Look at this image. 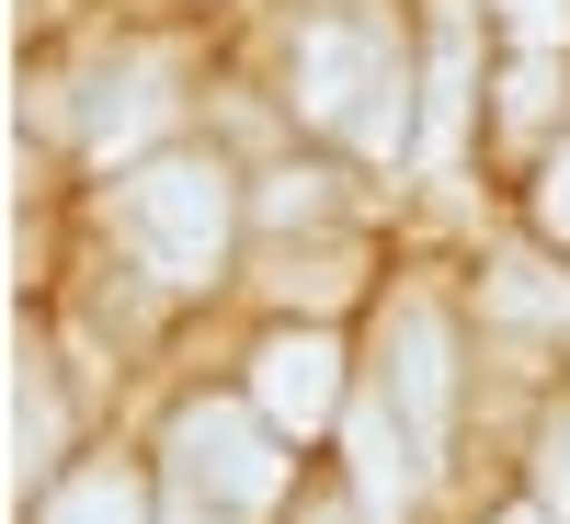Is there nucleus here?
I'll list each match as a JSON object with an SVG mask.
<instances>
[{"label": "nucleus", "mask_w": 570, "mask_h": 524, "mask_svg": "<svg viewBox=\"0 0 570 524\" xmlns=\"http://www.w3.org/2000/svg\"><path fill=\"white\" fill-rule=\"evenodd\" d=\"M35 524H149V479H137V467H69V479L35 502Z\"/></svg>", "instance_id": "9b49d317"}, {"label": "nucleus", "mask_w": 570, "mask_h": 524, "mask_svg": "<svg viewBox=\"0 0 570 524\" xmlns=\"http://www.w3.org/2000/svg\"><path fill=\"white\" fill-rule=\"evenodd\" d=\"M456 365H468L456 308L434 297V285H400V297L376 308V365H365V388H389L400 434H411V456H422V479L445 467V434H456Z\"/></svg>", "instance_id": "7ed1b4c3"}, {"label": "nucleus", "mask_w": 570, "mask_h": 524, "mask_svg": "<svg viewBox=\"0 0 570 524\" xmlns=\"http://www.w3.org/2000/svg\"><path fill=\"white\" fill-rule=\"evenodd\" d=\"M502 524H559V513H548V502H513V513H502Z\"/></svg>", "instance_id": "f3484780"}, {"label": "nucleus", "mask_w": 570, "mask_h": 524, "mask_svg": "<svg viewBox=\"0 0 570 524\" xmlns=\"http://www.w3.org/2000/svg\"><path fill=\"white\" fill-rule=\"evenodd\" d=\"M525 206H537V240L570 251V126H559V149L537 160V195H525Z\"/></svg>", "instance_id": "ddd939ff"}, {"label": "nucleus", "mask_w": 570, "mask_h": 524, "mask_svg": "<svg viewBox=\"0 0 570 524\" xmlns=\"http://www.w3.org/2000/svg\"><path fill=\"white\" fill-rule=\"evenodd\" d=\"M104 228L137 285H160V297H206V285H228V263H240V228H252V195L240 171H228L217 149H149L126 160L104 182Z\"/></svg>", "instance_id": "f03ea898"}, {"label": "nucleus", "mask_w": 570, "mask_h": 524, "mask_svg": "<svg viewBox=\"0 0 570 524\" xmlns=\"http://www.w3.org/2000/svg\"><path fill=\"white\" fill-rule=\"evenodd\" d=\"M343 467H354V513H365V524H400V513H411L422 456H411V434H400L389 388H354V411H343Z\"/></svg>", "instance_id": "1a4fd4ad"}, {"label": "nucleus", "mask_w": 570, "mask_h": 524, "mask_svg": "<svg viewBox=\"0 0 570 524\" xmlns=\"http://www.w3.org/2000/svg\"><path fill=\"white\" fill-rule=\"evenodd\" d=\"M171 126H183V46H104L80 80H69V137H80V160H104V171H126V160H149V149H171Z\"/></svg>", "instance_id": "20e7f679"}, {"label": "nucleus", "mask_w": 570, "mask_h": 524, "mask_svg": "<svg viewBox=\"0 0 570 524\" xmlns=\"http://www.w3.org/2000/svg\"><path fill=\"white\" fill-rule=\"evenodd\" d=\"M537 502L570 524V411H548V434H537Z\"/></svg>", "instance_id": "dca6fc26"}, {"label": "nucleus", "mask_w": 570, "mask_h": 524, "mask_svg": "<svg viewBox=\"0 0 570 524\" xmlns=\"http://www.w3.org/2000/svg\"><path fill=\"white\" fill-rule=\"evenodd\" d=\"M559 58H570V46H502V80H491V137H502V149H525V160H548V149H559V126H570Z\"/></svg>", "instance_id": "9d476101"}, {"label": "nucleus", "mask_w": 570, "mask_h": 524, "mask_svg": "<svg viewBox=\"0 0 570 524\" xmlns=\"http://www.w3.org/2000/svg\"><path fill=\"white\" fill-rule=\"evenodd\" d=\"M183 524H206V502H195V513H183Z\"/></svg>", "instance_id": "6ab92c4d"}, {"label": "nucleus", "mask_w": 570, "mask_h": 524, "mask_svg": "<svg viewBox=\"0 0 570 524\" xmlns=\"http://www.w3.org/2000/svg\"><path fill=\"white\" fill-rule=\"evenodd\" d=\"M331 217H343V182H331V171H297V160L263 171V195H252V228H263V240H285V228H331Z\"/></svg>", "instance_id": "f8f14e48"}, {"label": "nucleus", "mask_w": 570, "mask_h": 524, "mask_svg": "<svg viewBox=\"0 0 570 524\" xmlns=\"http://www.w3.org/2000/svg\"><path fill=\"white\" fill-rule=\"evenodd\" d=\"M308 524H354V513H343V502H320V513H308Z\"/></svg>", "instance_id": "a211bd4d"}, {"label": "nucleus", "mask_w": 570, "mask_h": 524, "mask_svg": "<svg viewBox=\"0 0 570 524\" xmlns=\"http://www.w3.org/2000/svg\"><path fill=\"white\" fill-rule=\"evenodd\" d=\"M480 330L491 343H537V354H570V251H491L480 263Z\"/></svg>", "instance_id": "6e6552de"}, {"label": "nucleus", "mask_w": 570, "mask_h": 524, "mask_svg": "<svg viewBox=\"0 0 570 524\" xmlns=\"http://www.w3.org/2000/svg\"><path fill=\"white\" fill-rule=\"evenodd\" d=\"M160 456H171V479L195 491L206 513H274L285 502V434L252 411V399H183L171 411V434H160Z\"/></svg>", "instance_id": "39448f33"}, {"label": "nucleus", "mask_w": 570, "mask_h": 524, "mask_svg": "<svg viewBox=\"0 0 570 524\" xmlns=\"http://www.w3.org/2000/svg\"><path fill=\"white\" fill-rule=\"evenodd\" d=\"M240 399L274 422L285 445H320V434H343V411H354V354H343V330H320V319H274L252 365H240Z\"/></svg>", "instance_id": "423d86ee"}, {"label": "nucleus", "mask_w": 570, "mask_h": 524, "mask_svg": "<svg viewBox=\"0 0 570 524\" xmlns=\"http://www.w3.org/2000/svg\"><path fill=\"white\" fill-rule=\"evenodd\" d=\"M58 434H69V411H58V388L35 376V388H23V467H35V479L58 467Z\"/></svg>", "instance_id": "2eb2a0df"}, {"label": "nucleus", "mask_w": 570, "mask_h": 524, "mask_svg": "<svg viewBox=\"0 0 570 524\" xmlns=\"http://www.w3.org/2000/svg\"><path fill=\"white\" fill-rule=\"evenodd\" d=\"M480 34L491 0H422V171H456L468 149V115H480Z\"/></svg>", "instance_id": "0eeeda50"}, {"label": "nucleus", "mask_w": 570, "mask_h": 524, "mask_svg": "<svg viewBox=\"0 0 570 524\" xmlns=\"http://www.w3.org/2000/svg\"><path fill=\"white\" fill-rule=\"evenodd\" d=\"M502 46H570V0H491Z\"/></svg>", "instance_id": "4468645a"}, {"label": "nucleus", "mask_w": 570, "mask_h": 524, "mask_svg": "<svg viewBox=\"0 0 570 524\" xmlns=\"http://www.w3.org/2000/svg\"><path fill=\"white\" fill-rule=\"evenodd\" d=\"M285 115L320 149H343L365 171L422 160V46L400 23V0H308L285 23Z\"/></svg>", "instance_id": "f257e3e1"}]
</instances>
